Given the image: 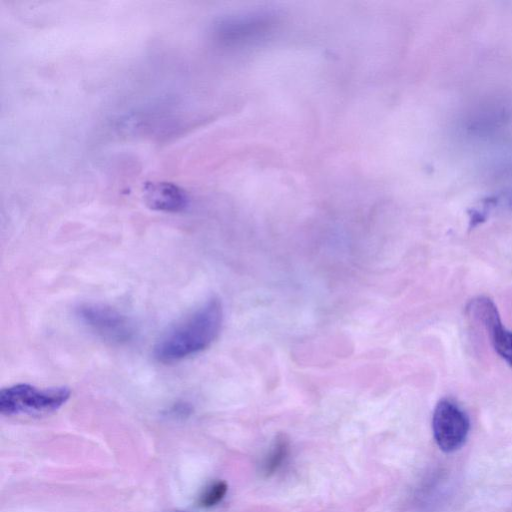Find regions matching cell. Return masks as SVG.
Returning a JSON list of instances; mask_svg holds the SVG:
<instances>
[{
  "label": "cell",
  "mask_w": 512,
  "mask_h": 512,
  "mask_svg": "<svg viewBox=\"0 0 512 512\" xmlns=\"http://www.w3.org/2000/svg\"><path fill=\"white\" fill-rule=\"evenodd\" d=\"M145 204L152 210L180 212L188 205V196L179 186L168 182H148L142 189Z\"/></svg>",
  "instance_id": "8992f818"
},
{
  "label": "cell",
  "mask_w": 512,
  "mask_h": 512,
  "mask_svg": "<svg viewBox=\"0 0 512 512\" xmlns=\"http://www.w3.org/2000/svg\"><path fill=\"white\" fill-rule=\"evenodd\" d=\"M223 323L219 299L211 298L165 332L154 346L161 363H174L208 348L218 337Z\"/></svg>",
  "instance_id": "6da1fadb"
},
{
  "label": "cell",
  "mask_w": 512,
  "mask_h": 512,
  "mask_svg": "<svg viewBox=\"0 0 512 512\" xmlns=\"http://www.w3.org/2000/svg\"><path fill=\"white\" fill-rule=\"evenodd\" d=\"M432 429L439 448L453 452L465 443L470 422L467 414L455 402L442 399L434 409Z\"/></svg>",
  "instance_id": "277c9868"
},
{
  "label": "cell",
  "mask_w": 512,
  "mask_h": 512,
  "mask_svg": "<svg viewBox=\"0 0 512 512\" xmlns=\"http://www.w3.org/2000/svg\"><path fill=\"white\" fill-rule=\"evenodd\" d=\"M288 452V441L284 437H278L263 461V473L266 476L274 474L283 465V462H285Z\"/></svg>",
  "instance_id": "52a82bcc"
},
{
  "label": "cell",
  "mask_w": 512,
  "mask_h": 512,
  "mask_svg": "<svg viewBox=\"0 0 512 512\" xmlns=\"http://www.w3.org/2000/svg\"><path fill=\"white\" fill-rule=\"evenodd\" d=\"M228 485L223 480H217L211 483L201 494L199 505L204 508H210L220 503L225 497Z\"/></svg>",
  "instance_id": "ba28073f"
},
{
  "label": "cell",
  "mask_w": 512,
  "mask_h": 512,
  "mask_svg": "<svg viewBox=\"0 0 512 512\" xmlns=\"http://www.w3.org/2000/svg\"><path fill=\"white\" fill-rule=\"evenodd\" d=\"M468 311L486 329L495 351L512 366V331L503 326L492 300L477 297L470 301Z\"/></svg>",
  "instance_id": "5b68a950"
},
{
  "label": "cell",
  "mask_w": 512,
  "mask_h": 512,
  "mask_svg": "<svg viewBox=\"0 0 512 512\" xmlns=\"http://www.w3.org/2000/svg\"><path fill=\"white\" fill-rule=\"evenodd\" d=\"M67 386L39 388L27 383L14 384L0 391L2 415H43L62 407L70 398Z\"/></svg>",
  "instance_id": "7a4b0ae2"
},
{
  "label": "cell",
  "mask_w": 512,
  "mask_h": 512,
  "mask_svg": "<svg viewBox=\"0 0 512 512\" xmlns=\"http://www.w3.org/2000/svg\"><path fill=\"white\" fill-rule=\"evenodd\" d=\"M76 315L92 332L111 343H126L134 335L130 320L110 306L84 303L77 307Z\"/></svg>",
  "instance_id": "3957f363"
}]
</instances>
